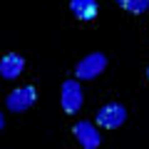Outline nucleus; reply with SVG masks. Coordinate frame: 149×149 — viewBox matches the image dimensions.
<instances>
[{
    "label": "nucleus",
    "mask_w": 149,
    "mask_h": 149,
    "mask_svg": "<svg viewBox=\"0 0 149 149\" xmlns=\"http://www.w3.org/2000/svg\"><path fill=\"white\" fill-rule=\"evenodd\" d=\"M104 70H107V55L104 52H90L77 62L74 74H77V80H95Z\"/></svg>",
    "instance_id": "1"
},
{
    "label": "nucleus",
    "mask_w": 149,
    "mask_h": 149,
    "mask_svg": "<svg viewBox=\"0 0 149 149\" xmlns=\"http://www.w3.org/2000/svg\"><path fill=\"white\" fill-rule=\"evenodd\" d=\"M82 102H85V95H82V85L77 80H65L62 90H60V104L67 114H74V112L82 109Z\"/></svg>",
    "instance_id": "2"
},
{
    "label": "nucleus",
    "mask_w": 149,
    "mask_h": 149,
    "mask_svg": "<svg viewBox=\"0 0 149 149\" xmlns=\"http://www.w3.org/2000/svg\"><path fill=\"white\" fill-rule=\"evenodd\" d=\"M37 102V90L35 85H25V87H17V90H13L10 95L5 97V104L10 112H27L32 104Z\"/></svg>",
    "instance_id": "3"
},
{
    "label": "nucleus",
    "mask_w": 149,
    "mask_h": 149,
    "mask_svg": "<svg viewBox=\"0 0 149 149\" xmlns=\"http://www.w3.org/2000/svg\"><path fill=\"white\" fill-rule=\"evenodd\" d=\"M124 119H127V109H124V104H119V102H109V104H104L100 112H97L95 122L100 124V127L104 129H117L124 124Z\"/></svg>",
    "instance_id": "4"
},
{
    "label": "nucleus",
    "mask_w": 149,
    "mask_h": 149,
    "mask_svg": "<svg viewBox=\"0 0 149 149\" xmlns=\"http://www.w3.org/2000/svg\"><path fill=\"white\" fill-rule=\"evenodd\" d=\"M74 139H77L85 149H97L102 144L100 129H97V124L90 122V119H80V122L74 124Z\"/></svg>",
    "instance_id": "5"
},
{
    "label": "nucleus",
    "mask_w": 149,
    "mask_h": 149,
    "mask_svg": "<svg viewBox=\"0 0 149 149\" xmlns=\"http://www.w3.org/2000/svg\"><path fill=\"white\" fill-rule=\"evenodd\" d=\"M22 70H25V60H22V55L17 52H8L0 57V77L3 80H15V77H20Z\"/></svg>",
    "instance_id": "6"
},
{
    "label": "nucleus",
    "mask_w": 149,
    "mask_h": 149,
    "mask_svg": "<svg viewBox=\"0 0 149 149\" xmlns=\"http://www.w3.org/2000/svg\"><path fill=\"white\" fill-rule=\"evenodd\" d=\"M97 10H100L97 0H70V13H72L77 20H82V22L95 20Z\"/></svg>",
    "instance_id": "7"
},
{
    "label": "nucleus",
    "mask_w": 149,
    "mask_h": 149,
    "mask_svg": "<svg viewBox=\"0 0 149 149\" xmlns=\"http://www.w3.org/2000/svg\"><path fill=\"white\" fill-rule=\"evenodd\" d=\"M117 5L127 13H134V15H142V13L149 10V0H117Z\"/></svg>",
    "instance_id": "8"
},
{
    "label": "nucleus",
    "mask_w": 149,
    "mask_h": 149,
    "mask_svg": "<svg viewBox=\"0 0 149 149\" xmlns=\"http://www.w3.org/2000/svg\"><path fill=\"white\" fill-rule=\"evenodd\" d=\"M3 127H5V117H3V112H0V132H3Z\"/></svg>",
    "instance_id": "9"
},
{
    "label": "nucleus",
    "mask_w": 149,
    "mask_h": 149,
    "mask_svg": "<svg viewBox=\"0 0 149 149\" xmlns=\"http://www.w3.org/2000/svg\"><path fill=\"white\" fill-rule=\"evenodd\" d=\"M147 80H149V67H147Z\"/></svg>",
    "instance_id": "10"
}]
</instances>
